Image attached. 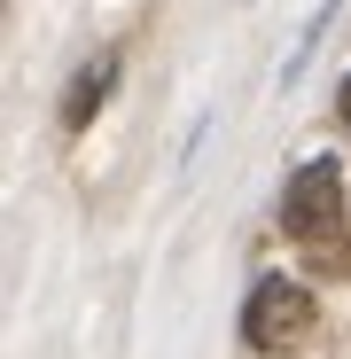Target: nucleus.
Instances as JSON below:
<instances>
[{"instance_id":"obj_1","label":"nucleus","mask_w":351,"mask_h":359,"mask_svg":"<svg viewBox=\"0 0 351 359\" xmlns=\"http://www.w3.org/2000/svg\"><path fill=\"white\" fill-rule=\"evenodd\" d=\"M281 226H289V243H297L312 266H343V250H351V188H343V164L312 156V164L289 172Z\"/></svg>"},{"instance_id":"obj_2","label":"nucleus","mask_w":351,"mask_h":359,"mask_svg":"<svg viewBox=\"0 0 351 359\" xmlns=\"http://www.w3.org/2000/svg\"><path fill=\"white\" fill-rule=\"evenodd\" d=\"M242 336H250L258 351L305 344V336H312V289L289 281V273H266V281L250 289V305H242Z\"/></svg>"},{"instance_id":"obj_3","label":"nucleus","mask_w":351,"mask_h":359,"mask_svg":"<svg viewBox=\"0 0 351 359\" xmlns=\"http://www.w3.org/2000/svg\"><path fill=\"white\" fill-rule=\"evenodd\" d=\"M109 86H117V55L102 47V55H94V63H86V71L71 79V94H63V126H71V133H78V126H86V117L102 109V94H109Z\"/></svg>"},{"instance_id":"obj_4","label":"nucleus","mask_w":351,"mask_h":359,"mask_svg":"<svg viewBox=\"0 0 351 359\" xmlns=\"http://www.w3.org/2000/svg\"><path fill=\"white\" fill-rule=\"evenodd\" d=\"M336 109H343V126H351V79H343V94H336Z\"/></svg>"}]
</instances>
